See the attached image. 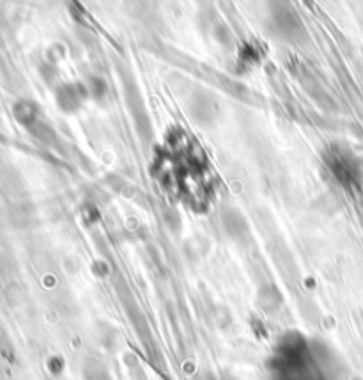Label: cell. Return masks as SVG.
<instances>
[{"label": "cell", "instance_id": "6da1fadb", "mask_svg": "<svg viewBox=\"0 0 363 380\" xmlns=\"http://www.w3.org/2000/svg\"><path fill=\"white\" fill-rule=\"evenodd\" d=\"M85 100V87L84 85L66 84L59 93V105L64 112H75L82 107Z\"/></svg>", "mask_w": 363, "mask_h": 380}]
</instances>
